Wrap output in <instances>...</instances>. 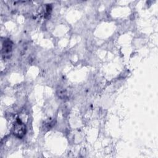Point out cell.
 Wrapping results in <instances>:
<instances>
[{"instance_id":"obj_1","label":"cell","mask_w":158,"mask_h":158,"mask_svg":"<svg viewBox=\"0 0 158 158\" xmlns=\"http://www.w3.org/2000/svg\"><path fill=\"white\" fill-rule=\"evenodd\" d=\"M12 131L13 135L15 137L22 138L26 133V126L20 118H17L13 125Z\"/></svg>"},{"instance_id":"obj_2","label":"cell","mask_w":158,"mask_h":158,"mask_svg":"<svg viewBox=\"0 0 158 158\" xmlns=\"http://www.w3.org/2000/svg\"><path fill=\"white\" fill-rule=\"evenodd\" d=\"M12 43L10 40H6L2 44V54L4 58H9L12 52Z\"/></svg>"}]
</instances>
